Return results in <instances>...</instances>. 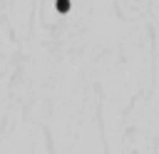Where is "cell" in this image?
Wrapping results in <instances>:
<instances>
[{
  "label": "cell",
  "instance_id": "cell-1",
  "mask_svg": "<svg viewBox=\"0 0 159 154\" xmlns=\"http://www.w3.org/2000/svg\"><path fill=\"white\" fill-rule=\"evenodd\" d=\"M57 10H60V12H67V10H70V2H67V0H57Z\"/></svg>",
  "mask_w": 159,
  "mask_h": 154
}]
</instances>
